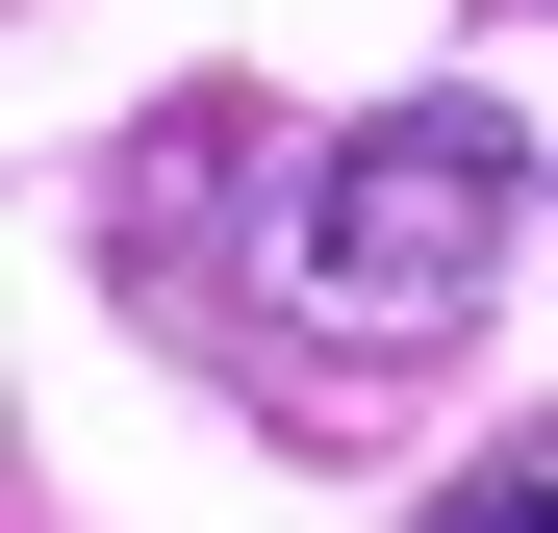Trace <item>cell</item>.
I'll list each match as a JSON object with an SVG mask.
<instances>
[{"label":"cell","mask_w":558,"mask_h":533,"mask_svg":"<svg viewBox=\"0 0 558 533\" xmlns=\"http://www.w3.org/2000/svg\"><path fill=\"white\" fill-rule=\"evenodd\" d=\"M229 178H254V128H229V102H178V128L128 153V280H204V229H229Z\"/></svg>","instance_id":"7a4b0ae2"},{"label":"cell","mask_w":558,"mask_h":533,"mask_svg":"<svg viewBox=\"0 0 558 533\" xmlns=\"http://www.w3.org/2000/svg\"><path fill=\"white\" fill-rule=\"evenodd\" d=\"M432 533H558V432H508V458H457V483H432Z\"/></svg>","instance_id":"3957f363"},{"label":"cell","mask_w":558,"mask_h":533,"mask_svg":"<svg viewBox=\"0 0 558 533\" xmlns=\"http://www.w3.org/2000/svg\"><path fill=\"white\" fill-rule=\"evenodd\" d=\"M508 204H533V153L483 102H381V128L305 153V204H279V305L305 330H457L483 254H508Z\"/></svg>","instance_id":"6da1fadb"}]
</instances>
